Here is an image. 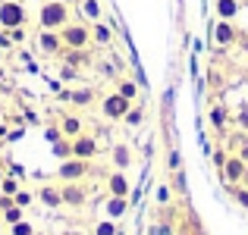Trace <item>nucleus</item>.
<instances>
[{
	"instance_id": "1",
	"label": "nucleus",
	"mask_w": 248,
	"mask_h": 235,
	"mask_svg": "<svg viewBox=\"0 0 248 235\" xmlns=\"http://www.w3.org/2000/svg\"><path fill=\"white\" fill-rule=\"evenodd\" d=\"M66 22H73L66 0H44L41 10H38V25H41V29H50V31H60Z\"/></svg>"
},
{
	"instance_id": "2",
	"label": "nucleus",
	"mask_w": 248,
	"mask_h": 235,
	"mask_svg": "<svg viewBox=\"0 0 248 235\" xmlns=\"http://www.w3.org/2000/svg\"><path fill=\"white\" fill-rule=\"evenodd\" d=\"M63 47H91V22H66L60 29Z\"/></svg>"
},
{
	"instance_id": "3",
	"label": "nucleus",
	"mask_w": 248,
	"mask_h": 235,
	"mask_svg": "<svg viewBox=\"0 0 248 235\" xmlns=\"http://www.w3.org/2000/svg\"><path fill=\"white\" fill-rule=\"evenodd\" d=\"M132 103L135 101L123 97L120 91H110V94H104V101H101V113H104V119H110V122H123V116L129 113Z\"/></svg>"
},
{
	"instance_id": "4",
	"label": "nucleus",
	"mask_w": 248,
	"mask_h": 235,
	"mask_svg": "<svg viewBox=\"0 0 248 235\" xmlns=\"http://www.w3.org/2000/svg\"><path fill=\"white\" fill-rule=\"evenodd\" d=\"M29 22V13H25V6L19 3V0H3L0 3V29H22V25Z\"/></svg>"
},
{
	"instance_id": "5",
	"label": "nucleus",
	"mask_w": 248,
	"mask_h": 235,
	"mask_svg": "<svg viewBox=\"0 0 248 235\" xmlns=\"http://www.w3.org/2000/svg\"><path fill=\"white\" fill-rule=\"evenodd\" d=\"M88 173H91V160H82V157H66L57 169L60 182H82Z\"/></svg>"
},
{
	"instance_id": "6",
	"label": "nucleus",
	"mask_w": 248,
	"mask_h": 235,
	"mask_svg": "<svg viewBox=\"0 0 248 235\" xmlns=\"http://www.w3.org/2000/svg\"><path fill=\"white\" fill-rule=\"evenodd\" d=\"M60 194H63V207H73V210H82L88 204V188L82 182H63Z\"/></svg>"
},
{
	"instance_id": "7",
	"label": "nucleus",
	"mask_w": 248,
	"mask_h": 235,
	"mask_svg": "<svg viewBox=\"0 0 248 235\" xmlns=\"http://www.w3.org/2000/svg\"><path fill=\"white\" fill-rule=\"evenodd\" d=\"M245 166H248V163L239 154H230V157H226V163H223V169H220V179H223L226 185H242Z\"/></svg>"
},
{
	"instance_id": "8",
	"label": "nucleus",
	"mask_w": 248,
	"mask_h": 235,
	"mask_svg": "<svg viewBox=\"0 0 248 235\" xmlns=\"http://www.w3.org/2000/svg\"><path fill=\"white\" fill-rule=\"evenodd\" d=\"M38 50H41L44 57H60L63 50V38H60V31H50V29H41L38 31Z\"/></svg>"
},
{
	"instance_id": "9",
	"label": "nucleus",
	"mask_w": 248,
	"mask_h": 235,
	"mask_svg": "<svg viewBox=\"0 0 248 235\" xmlns=\"http://www.w3.org/2000/svg\"><path fill=\"white\" fill-rule=\"evenodd\" d=\"M239 35H242V31L232 25V19H217V25H214V41H217V47H232V44L239 41Z\"/></svg>"
},
{
	"instance_id": "10",
	"label": "nucleus",
	"mask_w": 248,
	"mask_h": 235,
	"mask_svg": "<svg viewBox=\"0 0 248 235\" xmlns=\"http://www.w3.org/2000/svg\"><path fill=\"white\" fill-rule=\"evenodd\" d=\"M101 154V145H97L94 135H76L73 138V157H82V160H94Z\"/></svg>"
},
{
	"instance_id": "11",
	"label": "nucleus",
	"mask_w": 248,
	"mask_h": 235,
	"mask_svg": "<svg viewBox=\"0 0 248 235\" xmlns=\"http://www.w3.org/2000/svg\"><path fill=\"white\" fill-rule=\"evenodd\" d=\"M107 194H116V198H129L132 194V182H129L126 169H113L107 176Z\"/></svg>"
},
{
	"instance_id": "12",
	"label": "nucleus",
	"mask_w": 248,
	"mask_h": 235,
	"mask_svg": "<svg viewBox=\"0 0 248 235\" xmlns=\"http://www.w3.org/2000/svg\"><path fill=\"white\" fill-rule=\"evenodd\" d=\"M207 122H211V129L223 132V129L232 122V113H230V107H226V103H214V107H211V113H207Z\"/></svg>"
},
{
	"instance_id": "13",
	"label": "nucleus",
	"mask_w": 248,
	"mask_h": 235,
	"mask_svg": "<svg viewBox=\"0 0 248 235\" xmlns=\"http://www.w3.org/2000/svg\"><path fill=\"white\" fill-rule=\"evenodd\" d=\"M35 198L41 201L44 207H50V210L63 207V194H60V188H57V185H41V188H38V194H35Z\"/></svg>"
},
{
	"instance_id": "14",
	"label": "nucleus",
	"mask_w": 248,
	"mask_h": 235,
	"mask_svg": "<svg viewBox=\"0 0 248 235\" xmlns=\"http://www.w3.org/2000/svg\"><path fill=\"white\" fill-rule=\"evenodd\" d=\"M63 101H69L73 107H91V103H94V88H76V91H63Z\"/></svg>"
},
{
	"instance_id": "15",
	"label": "nucleus",
	"mask_w": 248,
	"mask_h": 235,
	"mask_svg": "<svg viewBox=\"0 0 248 235\" xmlns=\"http://www.w3.org/2000/svg\"><path fill=\"white\" fill-rule=\"evenodd\" d=\"M60 57L69 63V66H76V69H82V66H88V63H91V54H88V47H66Z\"/></svg>"
},
{
	"instance_id": "16",
	"label": "nucleus",
	"mask_w": 248,
	"mask_h": 235,
	"mask_svg": "<svg viewBox=\"0 0 248 235\" xmlns=\"http://www.w3.org/2000/svg\"><path fill=\"white\" fill-rule=\"evenodd\" d=\"M79 13H82L85 22H101V19H104L101 0H79Z\"/></svg>"
},
{
	"instance_id": "17",
	"label": "nucleus",
	"mask_w": 248,
	"mask_h": 235,
	"mask_svg": "<svg viewBox=\"0 0 248 235\" xmlns=\"http://www.w3.org/2000/svg\"><path fill=\"white\" fill-rule=\"evenodd\" d=\"M129 210V198H116V194H110L107 204H104V213H107L110 220H123Z\"/></svg>"
},
{
	"instance_id": "18",
	"label": "nucleus",
	"mask_w": 248,
	"mask_h": 235,
	"mask_svg": "<svg viewBox=\"0 0 248 235\" xmlns=\"http://www.w3.org/2000/svg\"><path fill=\"white\" fill-rule=\"evenodd\" d=\"M82 126H85V122H82L76 113H66V116L60 119V132H63V138H76V135H82V132H85Z\"/></svg>"
},
{
	"instance_id": "19",
	"label": "nucleus",
	"mask_w": 248,
	"mask_h": 235,
	"mask_svg": "<svg viewBox=\"0 0 248 235\" xmlns=\"http://www.w3.org/2000/svg\"><path fill=\"white\" fill-rule=\"evenodd\" d=\"M110 160H113L116 169H129V166H132V147H129V145H113Z\"/></svg>"
},
{
	"instance_id": "20",
	"label": "nucleus",
	"mask_w": 248,
	"mask_h": 235,
	"mask_svg": "<svg viewBox=\"0 0 248 235\" xmlns=\"http://www.w3.org/2000/svg\"><path fill=\"white\" fill-rule=\"evenodd\" d=\"M239 10H242L239 0H214V13H217V19H236Z\"/></svg>"
},
{
	"instance_id": "21",
	"label": "nucleus",
	"mask_w": 248,
	"mask_h": 235,
	"mask_svg": "<svg viewBox=\"0 0 248 235\" xmlns=\"http://www.w3.org/2000/svg\"><path fill=\"white\" fill-rule=\"evenodd\" d=\"M91 41H94L97 47H107V44L113 41V31H110V25H104V22H91Z\"/></svg>"
},
{
	"instance_id": "22",
	"label": "nucleus",
	"mask_w": 248,
	"mask_h": 235,
	"mask_svg": "<svg viewBox=\"0 0 248 235\" xmlns=\"http://www.w3.org/2000/svg\"><path fill=\"white\" fill-rule=\"evenodd\" d=\"M123 122H126L129 129H139L141 122H145V107H141V103H132V107H129V113L123 116Z\"/></svg>"
},
{
	"instance_id": "23",
	"label": "nucleus",
	"mask_w": 248,
	"mask_h": 235,
	"mask_svg": "<svg viewBox=\"0 0 248 235\" xmlns=\"http://www.w3.org/2000/svg\"><path fill=\"white\" fill-rule=\"evenodd\" d=\"M0 213H3V226H13V223H19V220H25V207H19V204H10Z\"/></svg>"
},
{
	"instance_id": "24",
	"label": "nucleus",
	"mask_w": 248,
	"mask_h": 235,
	"mask_svg": "<svg viewBox=\"0 0 248 235\" xmlns=\"http://www.w3.org/2000/svg\"><path fill=\"white\" fill-rule=\"evenodd\" d=\"M116 91H120L123 97H129V101H135V97H139V82H132V78H120V82H116Z\"/></svg>"
},
{
	"instance_id": "25",
	"label": "nucleus",
	"mask_w": 248,
	"mask_h": 235,
	"mask_svg": "<svg viewBox=\"0 0 248 235\" xmlns=\"http://www.w3.org/2000/svg\"><path fill=\"white\" fill-rule=\"evenodd\" d=\"M232 126L242 129V132H248V103H239L236 113H232Z\"/></svg>"
},
{
	"instance_id": "26",
	"label": "nucleus",
	"mask_w": 248,
	"mask_h": 235,
	"mask_svg": "<svg viewBox=\"0 0 248 235\" xmlns=\"http://www.w3.org/2000/svg\"><path fill=\"white\" fill-rule=\"evenodd\" d=\"M230 194H232V201H236L242 210H248V188L245 185H230Z\"/></svg>"
},
{
	"instance_id": "27",
	"label": "nucleus",
	"mask_w": 248,
	"mask_h": 235,
	"mask_svg": "<svg viewBox=\"0 0 248 235\" xmlns=\"http://www.w3.org/2000/svg\"><path fill=\"white\" fill-rule=\"evenodd\" d=\"M54 154L60 157V160L73 157V138H60V141H54Z\"/></svg>"
},
{
	"instance_id": "28",
	"label": "nucleus",
	"mask_w": 248,
	"mask_h": 235,
	"mask_svg": "<svg viewBox=\"0 0 248 235\" xmlns=\"http://www.w3.org/2000/svg\"><path fill=\"white\" fill-rule=\"evenodd\" d=\"M94 235H120V229H116V220H101V223L94 226Z\"/></svg>"
},
{
	"instance_id": "29",
	"label": "nucleus",
	"mask_w": 248,
	"mask_h": 235,
	"mask_svg": "<svg viewBox=\"0 0 248 235\" xmlns=\"http://www.w3.org/2000/svg\"><path fill=\"white\" fill-rule=\"evenodd\" d=\"M10 235H35V226H31L29 220H19V223L10 226Z\"/></svg>"
},
{
	"instance_id": "30",
	"label": "nucleus",
	"mask_w": 248,
	"mask_h": 235,
	"mask_svg": "<svg viewBox=\"0 0 248 235\" xmlns=\"http://www.w3.org/2000/svg\"><path fill=\"white\" fill-rule=\"evenodd\" d=\"M16 191H19V182L13 179V176H3V182H0V194H10V198H13Z\"/></svg>"
},
{
	"instance_id": "31",
	"label": "nucleus",
	"mask_w": 248,
	"mask_h": 235,
	"mask_svg": "<svg viewBox=\"0 0 248 235\" xmlns=\"http://www.w3.org/2000/svg\"><path fill=\"white\" fill-rule=\"evenodd\" d=\"M13 201H16V204H19V207H29V204H31V201H35V194H31V191H25V188H19V191H16V194H13Z\"/></svg>"
},
{
	"instance_id": "32",
	"label": "nucleus",
	"mask_w": 248,
	"mask_h": 235,
	"mask_svg": "<svg viewBox=\"0 0 248 235\" xmlns=\"http://www.w3.org/2000/svg\"><path fill=\"white\" fill-rule=\"evenodd\" d=\"M232 154H239L248 163V132H242V138H239V145H236V151H232Z\"/></svg>"
},
{
	"instance_id": "33",
	"label": "nucleus",
	"mask_w": 248,
	"mask_h": 235,
	"mask_svg": "<svg viewBox=\"0 0 248 235\" xmlns=\"http://www.w3.org/2000/svg\"><path fill=\"white\" fill-rule=\"evenodd\" d=\"M170 198H173L170 185H160V188H157V204H160V207H167V204H170Z\"/></svg>"
},
{
	"instance_id": "34",
	"label": "nucleus",
	"mask_w": 248,
	"mask_h": 235,
	"mask_svg": "<svg viewBox=\"0 0 248 235\" xmlns=\"http://www.w3.org/2000/svg\"><path fill=\"white\" fill-rule=\"evenodd\" d=\"M151 235H173V223H170V220H160V223L154 226Z\"/></svg>"
},
{
	"instance_id": "35",
	"label": "nucleus",
	"mask_w": 248,
	"mask_h": 235,
	"mask_svg": "<svg viewBox=\"0 0 248 235\" xmlns=\"http://www.w3.org/2000/svg\"><path fill=\"white\" fill-rule=\"evenodd\" d=\"M207 85H211V88H223V75H220L217 69H211V73H207Z\"/></svg>"
},
{
	"instance_id": "36",
	"label": "nucleus",
	"mask_w": 248,
	"mask_h": 235,
	"mask_svg": "<svg viewBox=\"0 0 248 235\" xmlns=\"http://www.w3.org/2000/svg\"><path fill=\"white\" fill-rule=\"evenodd\" d=\"M76 75H79V69H76V66H69V63H63V69H60V78H66V82H73Z\"/></svg>"
},
{
	"instance_id": "37",
	"label": "nucleus",
	"mask_w": 248,
	"mask_h": 235,
	"mask_svg": "<svg viewBox=\"0 0 248 235\" xmlns=\"http://www.w3.org/2000/svg\"><path fill=\"white\" fill-rule=\"evenodd\" d=\"M167 166H170V173H176V169H179V151H170L167 154Z\"/></svg>"
},
{
	"instance_id": "38",
	"label": "nucleus",
	"mask_w": 248,
	"mask_h": 235,
	"mask_svg": "<svg viewBox=\"0 0 248 235\" xmlns=\"http://www.w3.org/2000/svg\"><path fill=\"white\" fill-rule=\"evenodd\" d=\"M226 157H230V154H226V151H223V147H220V151H214V166H217V173H220V169H223V163H226Z\"/></svg>"
},
{
	"instance_id": "39",
	"label": "nucleus",
	"mask_w": 248,
	"mask_h": 235,
	"mask_svg": "<svg viewBox=\"0 0 248 235\" xmlns=\"http://www.w3.org/2000/svg\"><path fill=\"white\" fill-rule=\"evenodd\" d=\"M0 47H3V50L13 47V38H10V31H6V29H0Z\"/></svg>"
},
{
	"instance_id": "40",
	"label": "nucleus",
	"mask_w": 248,
	"mask_h": 235,
	"mask_svg": "<svg viewBox=\"0 0 248 235\" xmlns=\"http://www.w3.org/2000/svg\"><path fill=\"white\" fill-rule=\"evenodd\" d=\"M10 38H13V41H22V38H25V25H22V29H10Z\"/></svg>"
},
{
	"instance_id": "41",
	"label": "nucleus",
	"mask_w": 248,
	"mask_h": 235,
	"mask_svg": "<svg viewBox=\"0 0 248 235\" xmlns=\"http://www.w3.org/2000/svg\"><path fill=\"white\" fill-rule=\"evenodd\" d=\"M239 41H242V50L248 54V31H242V35H239Z\"/></svg>"
},
{
	"instance_id": "42",
	"label": "nucleus",
	"mask_w": 248,
	"mask_h": 235,
	"mask_svg": "<svg viewBox=\"0 0 248 235\" xmlns=\"http://www.w3.org/2000/svg\"><path fill=\"white\" fill-rule=\"evenodd\" d=\"M242 185L248 188V166H245V176H242Z\"/></svg>"
},
{
	"instance_id": "43",
	"label": "nucleus",
	"mask_w": 248,
	"mask_h": 235,
	"mask_svg": "<svg viewBox=\"0 0 248 235\" xmlns=\"http://www.w3.org/2000/svg\"><path fill=\"white\" fill-rule=\"evenodd\" d=\"M0 232H3V220H0Z\"/></svg>"
},
{
	"instance_id": "44",
	"label": "nucleus",
	"mask_w": 248,
	"mask_h": 235,
	"mask_svg": "<svg viewBox=\"0 0 248 235\" xmlns=\"http://www.w3.org/2000/svg\"><path fill=\"white\" fill-rule=\"evenodd\" d=\"M0 182H3V173H0Z\"/></svg>"
},
{
	"instance_id": "45",
	"label": "nucleus",
	"mask_w": 248,
	"mask_h": 235,
	"mask_svg": "<svg viewBox=\"0 0 248 235\" xmlns=\"http://www.w3.org/2000/svg\"><path fill=\"white\" fill-rule=\"evenodd\" d=\"M35 235H41V232H35Z\"/></svg>"
},
{
	"instance_id": "46",
	"label": "nucleus",
	"mask_w": 248,
	"mask_h": 235,
	"mask_svg": "<svg viewBox=\"0 0 248 235\" xmlns=\"http://www.w3.org/2000/svg\"><path fill=\"white\" fill-rule=\"evenodd\" d=\"M0 3H3V0H0Z\"/></svg>"
}]
</instances>
